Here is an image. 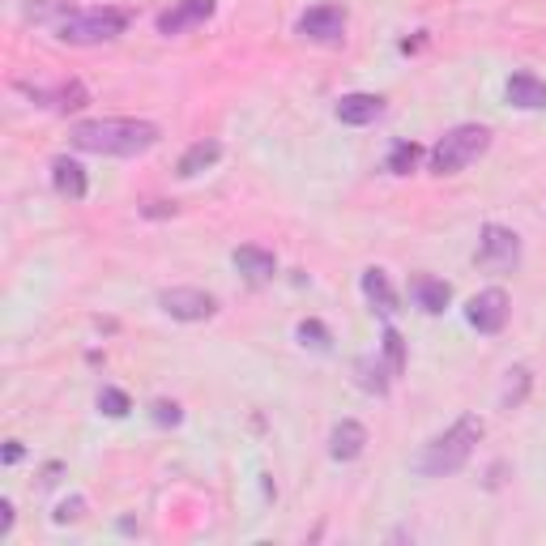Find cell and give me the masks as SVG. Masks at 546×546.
I'll return each mask as SVG.
<instances>
[{
  "label": "cell",
  "instance_id": "cell-1",
  "mask_svg": "<svg viewBox=\"0 0 546 546\" xmlns=\"http://www.w3.org/2000/svg\"><path fill=\"white\" fill-rule=\"evenodd\" d=\"M158 124L150 120H124V116H111V120H82L69 128V141L73 150H86V154H107V158H137L158 146Z\"/></svg>",
  "mask_w": 546,
  "mask_h": 546
},
{
  "label": "cell",
  "instance_id": "cell-2",
  "mask_svg": "<svg viewBox=\"0 0 546 546\" xmlns=\"http://www.w3.org/2000/svg\"><path fill=\"white\" fill-rule=\"evenodd\" d=\"M483 419L478 414H461V419L448 427V431H440L436 440H427L423 444V453H419V461H414V470L419 474H427V478H448V474H457L465 461L474 457V448H478V440H483Z\"/></svg>",
  "mask_w": 546,
  "mask_h": 546
},
{
  "label": "cell",
  "instance_id": "cell-3",
  "mask_svg": "<svg viewBox=\"0 0 546 546\" xmlns=\"http://www.w3.org/2000/svg\"><path fill=\"white\" fill-rule=\"evenodd\" d=\"M491 146V128L487 124H457L448 128V133L431 146V171L436 175H457L474 163V158H483Z\"/></svg>",
  "mask_w": 546,
  "mask_h": 546
},
{
  "label": "cell",
  "instance_id": "cell-4",
  "mask_svg": "<svg viewBox=\"0 0 546 546\" xmlns=\"http://www.w3.org/2000/svg\"><path fill=\"white\" fill-rule=\"evenodd\" d=\"M128 30V13L107 5V9H86V13H64L56 22V39L73 43V47H94V43H111Z\"/></svg>",
  "mask_w": 546,
  "mask_h": 546
},
{
  "label": "cell",
  "instance_id": "cell-5",
  "mask_svg": "<svg viewBox=\"0 0 546 546\" xmlns=\"http://www.w3.org/2000/svg\"><path fill=\"white\" fill-rule=\"evenodd\" d=\"M474 261L483 269H491V273H517V265H521V235L512 227H500V222H487V227L478 231Z\"/></svg>",
  "mask_w": 546,
  "mask_h": 546
},
{
  "label": "cell",
  "instance_id": "cell-6",
  "mask_svg": "<svg viewBox=\"0 0 546 546\" xmlns=\"http://www.w3.org/2000/svg\"><path fill=\"white\" fill-rule=\"evenodd\" d=\"M158 308L171 320H184V325H197V320H210L218 312V299L201 286H171V291L158 295Z\"/></svg>",
  "mask_w": 546,
  "mask_h": 546
},
{
  "label": "cell",
  "instance_id": "cell-7",
  "mask_svg": "<svg viewBox=\"0 0 546 546\" xmlns=\"http://www.w3.org/2000/svg\"><path fill=\"white\" fill-rule=\"evenodd\" d=\"M508 316H512V299L504 286H487V291H478L470 299V308H465V320L478 329V333H500L508 325Z\"/></svg>",
  "mask_w": 546,
  "mask_h": 546
},
{
  "label": "cell",
  "instance_id": "cell-8",
  "mask_svg": "<svg viewBox=\"0 0 546 546\" xmlns=\"http://www.w3.org/2000/svg\"><path fill=\"white\" fill-rule=\"evenodd\" d=\"M295 35L308 43H337L346 35V9L342 5H312L308 13H299Z\"/></svg>",
  "mask_w": 546,
  "mask_h": 546
},
{
  "label": "cell",
  "instance_id": "cell-9",
  "mask_svg": "<svg viewBox=\"0 0 546 546\" xmlns=\"http://www.w3.org/2000/svg\"><path fill=\"white\" fill-rule=\"evenodd\" d=\"M22 94H30V99H35V107H52V111H64V116H69V111H82L86 103H90V94H86V86L77 82V77H69V82H60V86H18Z\"/></svg>",
  "mask_w": 546,
  "mask_h": 546
},
{
  "label": "cell",
  "instance_id": "cell-10",
  "mask_svg": "<svg viewBox=\"0 0 546 546\" xmlns=\"http://www.w3.org/2000/svg\"><path fill=\"white\" fill-rule=\"evenodd\" d=\"M214 0H175V5L167 13H158V35H184V30L192 26H201V22H210L214 18Z\"/></svg>",
  "mask_w": 546,
  "mask_h": 546
},
{
  "label": "cell",
  "instance_id": "cell-11",
  "mask_svg": "<svg viewBox=\"0 0 546 546\" xmlns=\"http://www.w3.org/2000/svg\"><path fill=\"white\" fill-rule=\"evenodd\" d=\"M380 111H384V99H380V94H363V90H355V94H342V99H337L333 116L342 120V124H350V128H363V124L380 120Z\"/></svg>",
  "mask_w": 546,
  "mask_h": 546
},
{
  "label": "cell",
  "instance_id": "cell-12",
  "mask_svg": "<svg viewBox=\"0 0 546 546\" xmlns=\"http://www.w3.org/2000/svg\"><path fill=\"white\" fill-rule=\"evenodd\" d=\"M231 261H235V269L244 273V278H248L252 286H261V282H269L273 273H278V256H273L269 248H261V244H244V248H235V252H231Z\"/></svg>",
  "mask_w": 546,
  "mask_h": 546
},
{
  "label": "cell",
  "instance_id": "cell-13",
  "mask_svg": "<svg viewBox=\"0 0 546 546\" xmlns=\"http://www.w3.org/2000/svg\"><path fill=\"white\" fill-rule=\"evenodd\" d=\"M367 448V427L359 419H342L329 431V457L333 461H359Z\"/></svg>",
  "mask_w": 546,
  "mask_h": 546
},
{
  "label": "cell",
  "instance_id": "cell-14",
  "mask_svg": "<svg viewBox=\"0 0 546 546\" xmlns=\"http://www.w3.org/2000/svg\"><path fill=\"white\" fill-rule=\"evenodd\" d=\"M504 94H508V103L521 107V111H546V82L534 73H525V69L508 77Z\"/></svg>",
  "mask_w": 546,
  "mask_h": 546
},
{
  "label": "cell",
  "instance_id": "cell-15",
  "mask_svg": "<svg viewBox=\"0 0 546 546\" xmlns=\"http://www.w3.org/2000/svg\"><path fill=\"white\" fill-rule=\"evenodd\" d=\"M410 295L427 316H440L448 308V299H453V286L444 278H431V273H419V278H410Z\"/></svg>",
  "mask_w": 546,
  "mask_h": 546
},
{
  "label": "cell",
  "instance_id": "cell-16",
  "mask_svg": "<svg viewBox=\"0 0 546 546\" xmlns=\"http://www.w3.org/2000/svg\"><path fill=\"white\" fill-rule=\"evenodd\" d=\"M218 158H222V141H214V137L192 141V146L180 154V167H175V175H180V180H192V175L210 171V167L218 163Z\"/></svg>",
  "mask_w": 546,
  "mask_h": 546
},
{
  "label": "cell",
  "instance_id": "cell-17",
  "mask_svg": "<svg viewBox=\"0 0 546 546\" xmlns=\"http://www.w3.org/2000/svg\"><path fill=\"white\" fill-rule=\"evenodd\" d=\"M52 184L64 201H86V167L73 163V158H56L52 163Z\"/></svg>",
  "mask_w": 546,
  "mask_h": 546
},
{
  "label": "cell",
  "instance_id": "cell-18",
  "mask_svg": "<svg viewBox=\"0 0 546 546\" xmlns=\"http://www.w3.org/2000/svg\"><path fill=\"white\" fill-rule=\"evenodd\" d=\"M363 295L367 303L380 312V316H393L397 312V295H393V282H389V273L384 269H363Z\"/></svg>",
  "mask_w": 546,
  "mask_h": 546
},
{
  "label": "cell",
  "instance_id": "cell-19",
  "mask_svg": "<svg viewBox=\"0 0 546 546\" xmlns=\"http://www.w3.org/2000/svg\"><path fill=\"white\" fill-rule=\"evenodd\" d=\"M355 384H359L363 393L384 397V393L393 389V372H389V363L376 359V355H363V359L355 363Z\"/></svg>",
  "mask_w": 546,
  "mask_h": 546
},
{
  "label": "cell",
  "instance_id": "cell-20",
  "mask_svg": "<svg viewBox=\"0 0 546 546\" xmlns=\"http://www.w3.org/2000/svg\"><path fill=\"white\" fill-rule=\"evenodd\" d=\"M529 389H534V372H529L525 363H517V367L508 372V384H504V393H500V406H504V410H521L525 397H529Z\"/></svg>",
  "mask_w": 546,
  "mask_h": 546
},
{
  "label": "cell",
  "instance_id": "cell-21",
  "mask_svg": "<svg viewBox=\"0 0 546 546\" xmlns=\"http://www.w3.org/2000/svg\"><path fill=\"white\" fill-rule=\"evenodd\" d=\"M380 359L389 363V372H393V380L406 372V337H401L393 325L384 329V346H380Z\"/></svg>",
  "mask_w": 546,
  "mask_h": 546
},
{
  "label": "cell",
  "instance_id": "cell-22",
  "mask_svg": "<svg viewBox=\"0 0 546 546\" xmlns=\"http://www.w3.org/2000/svg\"><path fill=\"white\" fill-rule=\"evenodd\" d=\"M419 158H423V150L414 146V141H397V146L389 150V175H410L414 167H419Z\"/></svg>",
  "mask_w": 546,
  "mask_h": 546
},
{
  "label": "cell",
  "instance_id": "cell-23",
  "mask_svg": "<svg viewBox=\"0 0 546 546\" xmlns=\"http://www.w3.org/2000/svg\"><path fill=\"white\" fill-rule=\"evenodd\" d=\"M299 342L303 346H312V350H329L333 346V333L325 329V325H320V320H299Z\"/></svg>",
  "mask_w": 546,
  "mask_h": 546
},
{
  "label": "cell",
  "instance_id": "cell-24",
  "mask_svg": "<svg viewBox=\"0 0 546 546\" xmlns=\"http://www.w3.org/2000/svg\"><path fill=\"white\" fill-rule=\"evenodd\" d=\"M99 410L107 414V419H124V414L133 410V401H128L124 389H111V384H107V389L99 393Z\"/></svg>",
  "mask_w": 546,
  "mask_h": 546
},
{
  "label": "cell",
  "instance_id": "cell-25",
  "mask_svg": "<svg viewBox=\"0 0 546 546\" xmlns=\"http://www.w3.org/2000/svg\"><path fill=\"white\" fill-rule=\"evenodd\" d=\"M150 419L158 423V427H180L184 423V410L175 406V401H167V397H158L154 406H150Z\"/></svg>",
  "mask_w": 546,
  "mask_h": 546
},
{
  "label": "cell",
  "instance_id": "cell-26",
  "mask_svg": "<svg viewBox=\"0 0 546 546\" xmlns=\"http://www.w3.org/2000/svg\"><path fill=\"white\" fill-rule=\"evenodd\" d=\"M82 512H86V500H82V495H73V500H64L60 508H56V525H69V521H82Z\"/></svg>",
  "mask_w": 546,
  "mask_h": 546
},
{
  "label": "cell",
  "instance_id": "cell-27",
  "mask_svg": "<svg viewBox=\"0 0 546 546\" xmlns=\"http://www.w3.org/2000/svg\"><path fill=\"white\" fill-rule=\"evenodd\" d=\"M9 529H13V504H9V500H0V542L9 538Z\"/></svg>",
  "mask_w": 546,
  "mask_h": 546
},
{
  "label": "cell",
  "instance_id": "cell-28",
  "mask_svg": "<svg viewBox=\"0 0 546 546\" xmlns=\"http://www.w3.org/2000/svg\"><path fill=\"white\" fill-rule=\"evenodd\" d=\"M60 470H64V465H60V461H52V465H47V470H43V478H39V487H56V478H60Z\"/></svg>",
  "mask_w": 546,
  "mask_h": 546
},
{
  "label": "cell",
  "instance_id": "cell-29",
  "mask_svg": "<svg viewBox=\"0 0 546 546\" xmlns=\"http://www.w3.org/2000/svg\"><path fill=\"white\" fill-rule=\"evenodd\" d=\"M18 461H22V444L9 440V444H5V465H18Z\"/></svg>",
  "mask_w": 546,
  "mask_h": 546
},
{
  "label": "cell",
  "instance_id": "cell-30",
  "mask_svg": "<svg viewBox=\"0 0 546 546\" xmlns=\"http://www.w3.org/2000/svg\"><path fill=\"white\" fill-rule=\"evenodd\" d=\"M146 214H154V218H158V214H175V205H167V201H150Z\"/></svg>",
  "mask_w": 546,
  "mask_h": 546
}]
</instances>
